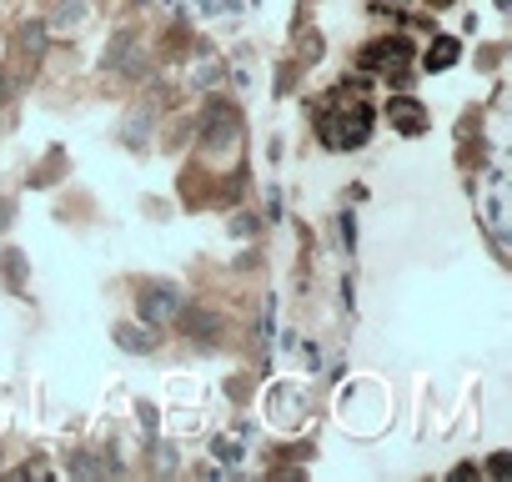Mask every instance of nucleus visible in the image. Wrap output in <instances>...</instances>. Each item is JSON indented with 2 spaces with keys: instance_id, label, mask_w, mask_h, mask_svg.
<instances>
[{
  "instance_id": "nucleus-18",
  "label": "nucleus",
  "mask_w": 512,
  "mask_h": 482,
  "mask_svg": "<svg viewBox=\"0 0 512 482\" xmlns=\"http://www.w3.org/2000/svg\"><path fill=\"white\" fill-rule=\"evenodd\" d=\"M156 467H161V472H176V447H171V442L156 447Z\"/></svg>"
},
{
  "instance_id": "nucleus-9",
  "label": "nucleus",
  "mask_w": 512,
  "mask_h": 482,
  "mask_svg": "<svg viewBox=\"0 0 512 482\" xmlns=\"http://www.w3.org/2000/svg\"><path fill=\"white\" fill-rule=\"evenodd\" d=\"M46 46H51V21H26V26H21V51H26L31 61H41Z\"/></svg>"
},
{
  "instance_id": "nucleus-24",
  "label": "nucleus",
  "mask_w": 512,
  "mask_h": 482,
  "mask_svg": "<svg viewBox=\"0 0 512 482\" xmlns=\"http://www.w3.org/2000/svg\"><path fill=\"white\" fill-rule=\"evenodd\" d=\"M206 11H241V0H201Z\"/></svg>"
},
{
  "instance_id": "nucleus-4",
  "label": "nucleus",
  "mask_w": 512,
  "mask_h": 482,
  "mask_svg": "<svg viewBox=\"0 0 512 482\" xmlns=\"http://www.w3.org/2000/svg\"><path fill=\"white\" fill-rule=\"evenodd\" d=\"M176 327H181V337L186 342H196V347H211L221 332H226V322H221V312H211V307H181L176 312Z\"/></svg>"
},
{
  "instance_id": "nucleus-19",
  "label": "nucleus",
  "mask_w": 512,
  "mask_h": 482,
  "mask_svg": "<svg viewBox=\"0 0 512 482\" xmlns=\"http://www.w3.org/2000/svg\"><path fill=\"white\" fill-rule=\"evenodd\" d=\"M507 467H512V457H507V452H492V457H487V472H492V477H502Z\"/></svg>"
},
{
  "instance_id": "nucleus-14",
  "label": "nucleus",
  "mask_w": 512,
  "mask_h": 482,
  "mask_svg": "<svg viewBox=\"0 0 512 482\" xmlns=\"http://www.w3.org/2000/svg\"><path fill=\"white\" fill-rule=\"evenodd\" d=\"M226 231H231L236 241H251L256 231H262V216H251V211H236V216L226 221Z\"/></svg>"
},
{
  "instance_id": "nucleus-11",
  "label": "nucleus",
  "mask_w": 512,
  "mask_h": 482,
  "mask_svg": "<svg viewBox=\"0 0 512 482\" xmlns=\"http://www.w3.org/2000/svg\"><path fill=\"white\" fill-rule=\"evenodd\" d=\"M0 272H6V287H11V292H26V272H31V262H26L21 252H0Z\"/></svg>"
},
{
  "instance_id": "nucleus-2",
  "label": "nucleus",
  "mask_w": 512,
  "mask_h": 482,
  "mask_svg": "<svg viewBox=\"0 0 512 482\" xmlns=\"http://www.w3.org/2000/svg\"><path fill=\"white\" fill-rule=\"evenodd\" d=\"M236 141H241V111H236L226 96H211V101L201 106V121H196V146L211 151V156H221V151H231Z\"/></svg>"
},
{
  "instance_id": "nucleus-12",
  "label": "nucleus",
  "mask_w": 512,
  "mask_h": 482,
  "mask_svg": "<svg viewBox=\"0 0 512 482\" xmlns=\"http://www.w3.org/2000/svg\"><path fill=\"white\" fill-rule=\"evenodd\" d=\"M66 467H71L76 477H106V462H101L96 452H66Z\"/></svg>"
},
{
  "instance_id": "nucleus-25",
  "label": "nucleus",
  "mask_w": 512,
  "mask_h": 482,
  "mask_svg": "<svg viewBox=\"0 0 512 482\" xmlns=\"http://www.w3.org/2000/svg\"><path fill=\"white\" fill-rule=\"evenodd\" d=\"M11 216H16V206H11V196H0V231L11 226Z\"/></svg>"
},
{
  "instance_id": "nucleus-7",
  "label": "nucleus",
  "mask_w": 512,
  "mask_h": 482,
  "mask_svg": "<svg viewBox=\"0 0 512 482\" xmlns=\"http://www.w3.org/2000/svg\"><path fill=\"white\" fill-rule=\"evenodd\" d=\"M302 412H307V397H302V387H277L272 422H277V427H297V422H302Z\"/></svg>"
},
{
  "instance_id": "nucleus-20",
  "label": "nucleus",
  "mask_w": 512,
  "mask_h": 482,
  "mask_svg": "<svg viewBox=\"0 0 512 482\" xmlns=\"http://www.w3.org/2000/svg\"><path fill=\"white\" fill-rule=\"evenodd\" d=\"M467 477H482V467L477 462H457L452 467V482H467Z\"/></svg>"
},
{
  "instance_id": "nucleus-17",
  "label": "nucleus",
  "mask_w": 512,
  "mask_h": 482,
  "mask_svg": "<svg viewBox=\"0 0 512 482\" xmlns=\"http://www.w3.org/2000/svg\"><path fill=\"white\" fill-rule=\"evenodd\" d=\"M136 417H141V427L151 432L146 442H156V422H161V417H156V407H151V402H136Z\"/></svg>"
},
{
  "instance_id": "nucleus-13",
  "label": "nucleus",
  "mask_w": 512,
  "mask_h": 482,
  "mask_svg": "<svg viewBox=\"0 0 512 482\" xmlns=\"http://www.w3.org/2000/svg\"><path fill=\"white\" fill-rule=\"evenodd\" d=\"M86 21V0H61V6H56V16H51V26H81Z\"/></svg>"
},
{
  "instance_id": "nucleus-1",
  "label": "nucleus",
  "mask_w": 512,
  "mask_h": 482,
  "mask_svg": "<svg viewBox=\"0 0 512 482\" xmlns=\"http://www.w3.org/2000/svg\"><path fill=\"white\" fill-rule=\"evenodd\" d=\"M317 141H322L327 151H357V146H367V141H372V106L357 101L352 111H327V116H317Z\"/></svg>"
},
{
  "instance_id": "nucleus-21",
  "label": "nucleus",
  "mask_w": 512,
  "mask_h": 482,
  "mask_svg": "<svg viewBox=\"0 0 512 482\" xmlns=\"http://www.w3.org/2000/svg\"><path fill=\"white\" fill-rule=\"evenodd\" d=\"M267 216H272V221H282V191H277V186L267 191Z\"/></svg>"
},
{
  "instance_id": "nucleus-6",
  "label": "nucleus",
  "mask_w": 512,
  "mask_h": 482,
  "mask_svg": "<svg viewBox=\"0 0 512 482\" xmlns=\"http://www.w3.org/2000/svg\"><path fill=\"white\" fill-rule=\"evenodd\" d=\"M432 36H437V31H432ZM457 61H462V41H457V36H437V41L427 46V56H422V71L437 76V71H452Z\"/></svg>"
},
{
  "instance_id": "nucleus-27",
  "label": "nucleus",
  "mask_w": 512,
  "mask_h": 482,
  "mask_svg": "<svg viewBox=\"0 0 512 482\" xmlns=\"http://www.w3.org/2000/svg\"><path fill=\"white\" fill-rule=\"evenodd\" d=\"M427 6H437V11H442V6H452V0H427Z\"/></svg>"
},
{
  "instance_id": "nucleus-5",
  "label": "nucleus",
  "mask_w": 512,
  "mask_h": 482,
  "mask_svg": "<svg viewBox=\"0 0 512 482\" xmlns=\"http://www.w3.org/2000/svg\"><path fill=\"white\" fill-rule=\"evenodd\" d=\"M387 116H392V126L402 131V136H422L432 121H427V106L422 101H412V96H392L387 101Z\"/></svg>"
},
{
  "instance_id": "nucleus-16",
  "label": "nucleus",
  "mask_w": 512,
  "mask_h": 482,
  "mask_svg": "<svg viewBox=\"0 0 512 482\" xmlns=\"http://www.w3.org/2000/svg\"><path fill=\"white\" fill-rule=\"evenodd\" d=\"M342 252H357V216L342 211Z\"/></svg>"
},
{
  "instance_id": "nucleus-22",
  "label": "nucleus",
  "mask_w": 512,
  "mask_h": 482,
  "mask_svg": "<svg viewBox=\"0 0 512 482\" xmlns=\"http://www.w3.org/2000/svg\"><path fill=\"white\" fill-rule=\"evenodd\" d=\"M216 81H221L216 66H201V71H196V86H216Z\"/></svg>"
},
{
  "instance_id": "nucleus-8",
  "label": "nucleus",
  "mask_w": 512,
  "mask_h": 482,
  "mask_svg": "<svg viewBox=\"0 0 512 482\" xmlns=\"http://www.w3.org/2000/svg\"><path fill=\"white\" fill-rule=\"evenodd\" d=\"M111 337H116V347H126V352H136V357H146V352L156 347V327H131V322H116V327H111Z\"/></svg>"
},
{
  "instance_id": "nucleus-26",
  "label": "nucleus",
  "mask_w": 512,
  "mask_h": 482,
  "mask_svg": "<svg viewBox=\"0 0 512 482\" xmlns=\"http://www.w3.org/2000/svg\"><path fill=\"white\" fill-rule=\"evenodd\" d=\"M11 96V86H6V76H0V101H6Z\"/></svg>"
},
{
  "instance_id": "nucleus-23",
  "label": "nucleus",
  "mask_w": 512,
  "mask_h": 482,
  "mask_svg": "<svg viewBox=\"0 0 512 482\" xmlns=\"http://www.w3.org/2000/svg\"><path fill=\"white\" fill-rule=\"evenodd\" d=\"M307 372H322V347L307 342Z\"/></svg>"
},
{
  "instance_id": "nucleus-10",
  "label": "nucleus",
  "mask_w": 512,
  "mask_h": 482,
  "mask_svg": "<svg viewBox=\"0 0 512 482\" xmlns=\"http://www.w3.org/2000/svg\"><path fill=\"white\" fill-rule=\"evenodd\" d=\"M151 111H131V121L121 126V141L131 146V151H146V141H151Z\"/></svg>"
},
{
  "instance_id": "nucleus-3",
  "label": "nucleus",
  "mask_w": 512,
  "mask_h": 482,
  "mask_svg": "<svg viewBox=\"0 0 512 482\" xmlns=\"http://www.w3.org/2000/svg\"><path fill=\"white\" fill-rule=\"evenodd\" d=\"M181 307H186V297H181L176 282H146L141 297H136V317H141L146 327H156V322H176Z\"/></svg>"
},
{
  "instance_id": "nucleus-15",
  "label": "nucleus",
  "mask_w": 512,
  "mask_h": 482,
  "mask_svg": "<svg viewBox=\"0 0 512 482\" xmlns=\"http://www.w3.org/2000/svg\"><path fill=\"white\" fill-rule=\"evenodd\" d=\"M211 452H216L221 462H231V467L246 457V447H241V442H226V437H216V442H211Z\"/></svg>"
}]
</instances>
